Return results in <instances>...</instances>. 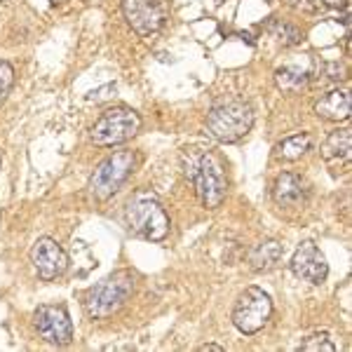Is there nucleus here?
<instances>
[{
  "mask_svg": "<svg viewBox=\"0 0 352 352\" xmlns=\"http://www.w3.org/2000/svg\"><path fill=\"white\" fill-rule=\"evenodd\" d=\"M184 169H186L188 181L195 186V192H197V197H200L202 207L217 209L219 204L223 202L226 190H228L226 174H223V167H221L219 157L207 151L192 148L184 155Z\"/></svg>",
  "mask_w": 352,
  "mask_h": 352,
  "instance_id": "1",
  "label": "nucleus"
},
{
  "mask_svg": "<svg viewBox=\"0 0 352 352\" xmlns=\"http://www.w3.org/2000/svg\"><path fill=\"white\" fill-rule=\"evenodd\" d=\"M129 230L151 242H160L169 235V217L153 192H136L124 209Z\"/></svg>",
  "mask_w": 352,
  "mask_h": 352,
  "instance_id": "2",
  "label": "nucleus"
},
{
  "mask_svg": "<svg viewBox=\"0 0 352 352\" xmlns=\"http://www.w3.org/2000/svg\"><path fill=\"white\" fill-rule=\"evenodd\" d=\"M254 124V109L244 99H226L212 106L207 116V129L221 144H235L249 134Z\"/></svg>",
  "mask_w": 352,
  "mask_h": 352,
  "instance_id": "3",
  "label": "nucleus"
},
{
  "mask_svg": "<svg viewBox=\"0 0 352 352\" xmlns=\"http://www.w3.org/2000/svg\"><path fill=\"white\" fill-rule=\"evenodd\" d=\"M134 292V275L129 270H116L106 280L92 287L85 296V310L92 320H104L120 310L129 294Z\"/></svg>",
  "mask_w": 352,
  "mask_h": 352,
  "instance_id": "4",
  "label": "nucleus"
},
{
  "mask_svg": "<svg viewBox=\"0 0 352 352\" xmlns=\"http://www.w3.org/2000/svg\"><path fill=\"white\" fill-rule=\"evenodd\" d=\"M136 157L132 151H118L106 157L99 167L94 169L92 179H89V190L96 200H109L113 192L120 190V186L129 179L134 172Z\"/></svg>",
  "mask_w": 352,
  "mask_h": 352,
  "instance_id": "5",
  "label": "nucleus"
},
{
  "mask_svg": "<svg viewBox=\"0 0 352 352\" xmlns=\"http://www.w3.org/2000/svg\"><path fill=\"white\" fill-rule=\"evenodd\" d=\"M141 118L139 113L127 109V106H116L109 109L92 127V141L96 146H118L129 141L139 132Z\"/></svg>",
  "mask_w": 352,
  "mask_h": 352,
  "instance_id": "6",
  "label": "nucleus"
},
{
  "mask_svg": "<svg viewBox=\"0 0 352 352\" xmlns=\"http://www.w3.org/2000/svg\"><path fill=\"white\" fill-rule=\"evenodd\" d=\"M270 312H272V300L268 294L258 287H249L240 294L235 308H232V324L237 327V331L252 336V333L261 331V329L268 324Z\"/></svg>",
  "mask_w": 352,
  "mask_h": 352,
  "instance_id": "7",
  "label": "nucleus"
},
{
  "mask_svg": "<svg viewBox=\"0 0 352 352\" xmlns=\"http://www.w3.org/2000/svg\"><path fill=\"white\" fill-rule=\"evenodd\" d=\"M33 324L38 333L52 345H68L73 338V322L64 305H38Z\"/></svg>",
  "mask_w": 352,
  "mask_h": 352,
  "instance_id": "8",
  "label": "nucleus"
},
{
  "mask_svg": "<svg viewBox=\"0 0 352 352\" xmlns=\"http://www.w3.org/2000/svg\"><path fill=\"white\" fill-rule=\"evenodd\" d=\"M122 12L129 26L144 38L160 31L167 19V10L160 0H122Z\"/></svg>",
  "mask_w": 352,
  "mask_h": 352,
  "instance_id": "9",
  "label": "nucleus"
},
{
  "mask_svg": "<svg viewBox=\"0 0 352 352\" xmlns=\"http://www.w3.org/2000/svg\"><path fill=\"white\" fill-rule=\"evenodd\" d=\"M292 270H294V275L310 282V285H322L329 275V263H327L324 254L320 252V247L308 240L294 252Z\"/></svg>",
  "mask_w": 352,
  "mask_h": 352,
  "instance_id": "10",
  "label": "nucleus"
},
{
  "mask_svg": "<svg viewBox=\"0 0 352 352\" xmlns=\"http://www.w3.org/2000/svg\"><path fill=\"white\" fill-rule=\"evenodd\" d=\"M31 261H33V268H36L38 275L47 282L54 280V277H59L61 272L68 268L66 252L52 240V237H41V240L33 244Z\"/></svg>",
  "mask_w": 352,
  "mask_h": 352,
  "instance_id": "11",
  "label": "nucleus"
},
{
  "mask_svg": "<svg viewBox=\"0 0 352 352\" xmlns=\"http://www.w3.org/2000/svg\"><path fill=\"white\" fill-rule=\"evenodd\" d=\"M272 197L280 207H298L305 200V181L292 172L280 174L272 186Z\"/></svg>",
  "mask_w": 352,
  "mask_h": 352,
  "instance_id": "12",
  "label": "nucleus"
},
{
  "mask_svg": "<svg viewBox=\"0 0 352 352\" xmlns=\"http://www.w3.org/2000/svg\"><path fill=\"white\" fill-rule=\"evenodd\" d=\"M315 113L324 120H331V122H343L350 118L352 113V99L348 92L343 89H331L322 96L320 101L315 104Z\"/></svg>",
  "mask_w": 352,
  "mask_h": 352,
  "instance_id": "13",
  "label": "nucleus"
},
{
  "mask_svg": "<svg viewBox=\"0 0 352 352\" xmlns=\"http://www.w3.org/2000/svg\"><path fill=\"white\" fill-rule=\"evenodd\" d=\"M352 148V134L350 129H336L329 134V139L322 146V155L331 167H348Z\"/></svg>",
  "mask_w": 352,
  "mask_h": 352,
  "instance_id": "14",
  "label": "nucleus"
},
{
  "mask_svg": "<svg viewBox=\"0 0 352 352\" xmlns=\"http://www.w3.org/2000/svg\"><path fill=\"white\" fill-rule=\"evenodd\" d=\"M280 258H282V244L275 242V240L261 242L252 249V252H249V265L258 272L270 270L272 265L280 263Z\"/></svg>",
  "mask_w": 352,
  "mask_h": 352,
  "instance_id": "15",
  "label": "nucleus"
},
{
  "mask_svg": "<svg viewBox=\"0 0 352 352\" xmlns=\"http://www.w3.org/2000/svg\"><path fill=\"white\" fill-rule=\"evenodd\" d=\"M310 146H312L310 134H294L287 136L285 141H280L275 151L277 157H282V160H298V157H303L310 151Z\"/></svg>",
  "mask_w": 352,
  "mask_h": 352,
  "instance_id": "16",
  "label": "nucleus"
},
{
  "mask_svg": "<svg viewBox=\"0 0 352 352\" xmlns=\"http://www.w3.org/2000/svg\"><path fill=\"white\" fill-rule=\"evenodd\" d=\"M275 82L285 92H298L308 85V71L298 66H282L275 71Z\"/></svg>",
  "mask_w": 352,
  "mask_h": 352,
  "instance_id": "17",
  "label": "nucleus"
},
{
  "mask_svg": "<svg viewBox=\"0 0 352 352\" xmlns=\"http://www.w3.org/2000/svg\"><path fill=\"white\" fill-rule=\"evenodd\" d=\"M270 33L272 38H277L282 45H298L303 41V33L292 24H282V21H270Z\"/></svg>",
  "mask_w": 352,
  "mask_h": 352,
  "instance_id": "18",
  "label": "nucleus"
},
{
  "mask_svg": "<svg viewBox=\"0 0 352 352\" xmlns=\"http://www.w3.org/2000/svg\"><path fill=\"white\" fill-rule=\"evenodd\" d=\"M298 350H303V352H333L336 350V345H333V340L329 338L327 331H320V333H312L310 338H305Z\"/></svg>",
  "mask_w": 352,
  "mask_h": 352,
  "instance_id": "19",
  "label": "nucleus"
},
{
  "mask_svg": "<svg viewBox=\"0 0 352 352\" xmlns=\"http://www.w3.org/2000/svg\"><path fill=\"white\" fill-rule=\"evenodd\" d=\"M12 85H14V68L10 66L8 61L0 59V104L8 99Z\"/></svg>",
  "mask_w": 352,
  "mask_h": 352,
  "instance_id": "20",
  "label": "nucleus"
},
{
  "mask_svg": "<svg viewBox=\"0 0 352 352\" xmlns=\"http://www.w3.org/2000/svg\"><path fill=\"white\" fill-rule=\"evenodd\" d=\"M285 5H289V8H296V10H312L315 8L312 0H285Z\"/></svg>",
  "mask_w": 352,
  "mask_h": 352,
  "instance_id": "21",
  "label": "nucleus"
},
{
  "mask_svg": "<svg viewBox=\"0 0 352 352\" xmlns=\"http://www.w3.org/2000/svg\"><path fill=\"white\" fill-rule=\"evenodd\" d=\"M111 89H116V85H106V87H101V89H96V92L89 94V99L92 101H101V99H109L111 94H106V92H111Z\"/></svg>",
  "mask_w": 352,
  "mask_h": 352,
  "instance_id": "22",
  "label": "nucleus"
},
{
  "mask_svg": "<svg viewBox=\"0 0 352 352\" xmlns=\"http://www.w3.org/2000/svg\"><path fill=\"white\" fill-rule=\"evenodd\" d=\"M200 350L202 352H223V348H221V345H217V343H207V345H202Z\"/></svg>",
  "mask_w": 352,
  "mask_h": 352,
  "instance_id": "23",
  "label": "nucleus"
},
{
  "mask_svg": "<svg viewBox=\"0 0 352 352\" xmlns=\"http://www.w3.org/2000/svg\"><path fill=\"white\" fill-rule=\"evenodd\" d=\"M52 5H61V3H66V0H50Z\"/></svg>",
  "mask_w": 352,
  "mask_h": 352,
  "instance_id": "24",
  "label": "nucleus"
}]
</instances>
